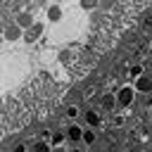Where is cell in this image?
Instances as JSON below:
<instances>
[{"label":"cell","mask_w":152,"mask_h":152,"mask_svg":"<svg viewBox=\"0 0 152 152\" xmlns=\"http://www.w3.org/2000/svg\"><path fill=\"white\" fill-rule=\"evenodd\" d=\"M66 140H69V138H66V131H64V133H52V135H50V142H52V147H62Z\"/></svg>","instance_id":"obj_10"},{"label":"cell","mask_w":152,"mask_h":152,"mask_svg":"<svg viewBox=\"0 0 152 152\" xmlns=\"http://www.w3.org/2000/svg\"><path fill=\"white\" fill-rule=\"evenodd\" d=\"M45 17H48V21H52V24L62 21V17H64V10H62V5H59V2L50 5V7L45 10Z\"/></svg>","instance_id":"obj_4"},{"label":"cell","mask_w":152,"mask_h":152,"mask_svg":"<svg viewBox=\"0 0 152 152\" xmlns=\"http://www.w3.org/2000/svg\"><path fill=\"white\" fill-rule=\"evenodd\" d=\"M150 147H152V138H150Z\"/></svg>","instance_id":"obj_16"},{"label":"cell","mask_w":152,"mask_h":152,"mask_svg":"<svg viewBox=\"0 0 152 152\" xmlns=\"http://www.w3.org/2000/svg\"><path fill=\"white\" fill-rule=\"evenodd\" d=\"M95 140H97V135H95V131H93V126H90L88 131H83V140H81L83 145H93Z\"/></svg>","instance_id":"obj_12"},{"label":"cell","mask_w":152,"mask_h":152,"mask_svg":"<svg viewBox=\"0 0 152 152\" xmlns=\"http://www.w3.org/2000/svg\"><path fill=\"white\" fill-rule=\"evenodd\" d=\"M78 5H81V10L93 12V10H97V7H100V0H78Z\"/></svg>","instance_id":"obj_11"},{"label":"cell","mask_w":152,"mask_h":152,"mask_svg":"<svg viewBox=\"0 0 152 152\" xmlns=\"http://www.w3.org/2000/svg\"><path fill=\"white\" fill-rule=\"evenodd\" d=\"M52 147V142H36V152H48Z\"/></svg>","instance_id":"obj_15"},{"label":"cell","mask_w":152,"mask_h":152,"mask_svg":"<svg viewBox=\"0 0 152 152\" xmlns=\"http://www.w3.org/2000/svg\"><path fill=\"white\" fill-rule=\"evenodd\" d=\"M55 2H62V0H55Z\"/></svg>","instance_id":"obj_17"},{"label":"cell","mask_w":152,"mask_h":152,"mask_svg":"<svg viewBox=\"0 0 152 152\" xmlns=\"http://www.w3.org/2000/svg\"><path fill=\"white\" fill-rule=\"evenodd\" d=\"M43 31H45V24H43V21H33V26H28V28L24 31V40H26V43H36V40L43 36Z\"/></svg>","instance_id":"obj_2"},{"label":"cell","mask_w":152,"mask_h":152,"mask_svg":"<svg viewBox=\"0 0 152 152\" xmlns=\"http://www.w3.org/2000/svg\"><path fill=\"white\" fill-rule=\"evenodd\" d=\"M133 86H135L138 93H150V90H152V76H150V74H142V76L133 78Z\"/></svg>","instance_id":"obj_3"},{"label":"cell","mask_w":152,"mask_h":152,"mask_svg":"<svg viewBox=\"0 0 152 152\" xmlns=\"http://www.w3.org/2000/svg\"><path fill=\"white\" fill-rule=\"evenodd\" d=\"M17 24H19V26H21V28L26 31L28 26H33V17H31L28 12H21V14L17 17Z\"/></svg>","instance_id":"obj_7"},{"label":"cell","mask_w":152,"mask_h":152,"mask_svg":"<svg viewBox=\"0 0 152 152\" xmlns=\"http://www.w3.org/2000/svg\"><path fill=\"white\" fill-rule=\"evenodd\" d=\"M114 107H119V100H116V95H104L102 97V109H114Z\"/></svg>","instance_id":"obj_9"},{"label":"cell","mask_w":152,"mask_h":152,"mask_svg":"<svg viewBox=\"0 0 152 152\" xmlns=\"http://www.w3.org/2000/svg\"><path fill=\"white\" fill-rule=\"evenodd\" d=\"M150 50H152V43H150Z\"/></svg>","instance_id":"obj_18"},{"label":"cell","mask_w":152,"mask_h":152,"mask_svg":"<svg viewBox=\"0 0 152 152\" xmlns=\"http://www.w3.org/2000/svg\"><path fill=\"white\" fill-rule=\"evenodd\" d=\"M135 86H121L119 90H116V100H119V107H131L133 102H135Z\"/></svg>","instance_id":"obj_1"},{"label":"cell","mask_w":152,"mask_h":152,"mask_svg":"<svg viewBox=\"0 0 152 152\" xmlns=\"http://www.w3.org/2000/svg\"><path fill=\"white\" fill-rule=\"evenodd\" d=\"M66 138H69V142H78V140H83V128H81L78 124H71V126L66 128Z\"/></svg>","instance_id":"obj_5"},{"label":"cell","mask_w":152,"mask_h":152,"mask_svg":"<svg viewBox=\"0 0 152 152\" xmlns=\"http://www.w3.org/2000/svg\"><path fill=\"white\" fill-rule=\"evenodd\" d=\"M21 31H24V28L14 21V26H10V28L5 31V38H7V40H14V38H19V36H21Z\"/></svg>","instance_id":"obj_8"},{"label":"cell","mask_w":152,"mask_h":152,"mask_svg":"<svg viewBox=\"0 0 152 152\" xmlns=\"http://www.w3.org/2000/svg\"><path fill=\"white\" fill-rule=\"evenodd\" d=\"M78 114H81V112H78L76 104H69V107H66V116H69V119H76Z\"/></svg>","instance_id":"obj_14"},{"label":"cell","mask_w":152,"mask_h":152,"mask_svg":"<svg viewBox=\"0 0 152 152\" xmlns=\"http://www.w3.org/2000/svg\"><path fill=\"white\" fill-rule=\"evenodd\" d=\"M142 74H145V69H142L140 64H133V66H131V76H133V78H138V76H142Z\"/></svg>","instance_id":"obj_13"},{"label":"cell","mask_w":152,"mask_h":152,"mask_svg":"<svg viewBox=\"0 0 152 152\" xmlns=\"http://www.w3.org/2000/svg\"><path fill=\"white\" fill-rule=\"evenodd\" d=\"M83 119H86V124H88V126H93V128H97V126L102 124V116H100L95 109H88V112H83Z\"/></svg>","instance_id":"obj_6"}]
</instances>
